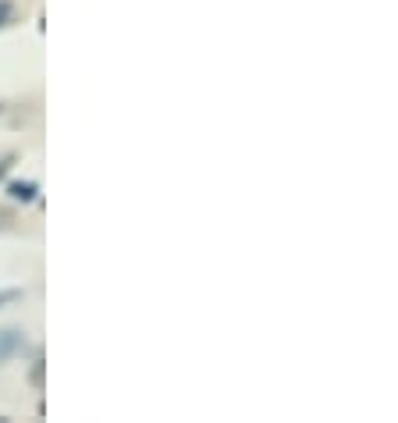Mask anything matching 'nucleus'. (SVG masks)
<instances>
[{"mask_svg": "<svg viewBox=\"0 0 398 423\" xmlns=\"http://www.w3.org/2000/svg\"><path fill=\"white\" fill-rule=\"evenodd\" d=\"M18 352H25V335L15 331V328L0 331V363H8V359L18 356Z\"/></svg>", "mask_w": 398, "mask_h": 423, "instance_id": "obj_1", "label": "nucleus"}, {"mask_svg": "<svg viewBox=\"0 0 398 423\" xmlns=\"http://www.w3.org/2000/svg\"><path fill=\"white\" fill-rule=\"evenodd\" d=\"M8 192H11V199H18V203H32V199H36V182H11Z\"/></svg>", "mask_w": 398, "mask_h": 423, "instance_id": "obj_2", "label": "nucleus"}, {"mask_svg": "<svg viewBox=\"0 0 398 423\" xmlns=\"http://www.w3.org/2000/svg\"><path fill=\"white\" fill-rule=\"evenodd\" d=\"M25 292L22 288H4V292H0V306H8V302H18Z\"/></svg>", "mask_w": 398, "mask_h": 423, "instance_id": "obj_3", "label": "nucleus"}, {"mask_svg": "<svg viewBox=\"0 0 398 423\" xmlns=\"http://www.w3.org/2000/svg\"><path fill=\"white\" fill-rule=\"evenodd\" d=\"M4 18H11V4H0V25H4Z\"/></svg>", "mask_w": 398, "mask_h": 423, "instance_id": "obj_4", "label": "nucleus"}, {"mask_svg": "<svg viewBox=\"0 0 398 423\" xmlns=\"http://www.w3.org/2000/svg\"><path fill=\"white\" fill-rule=\"evenodd\" d=\"M8 228V214H4V210H0V231H4Z\"/></svg>", "mask_w": 398, "mask_h": 423, "instance_id": "obj_5", "label": "nucleus"}, {"mask_svg": "<svg viewBox=\"0 0 398 423\" xmlns=\"http://www.w3.org/2000/svg\"><path fill=\"white\" fill-rule=\"evenodd\" d=\"M8 168H11L8 161H0V178H4V175H8Z\"/></svg>", "mask_w": 398, "mask_h": 423, "instance_id": "obj_6", "label": "nucleus"}]
</instances>
